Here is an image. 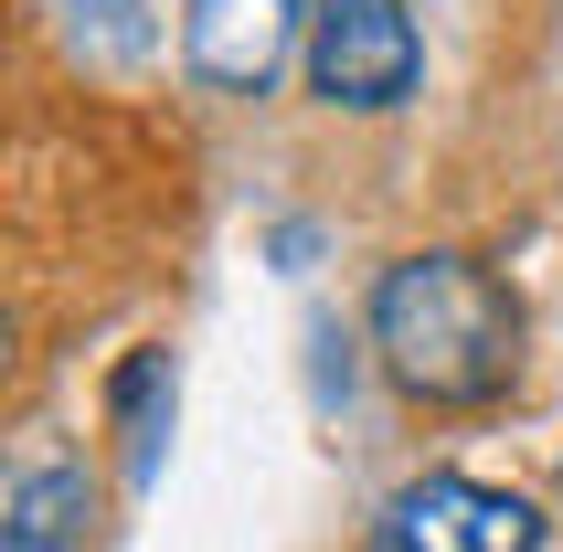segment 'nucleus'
Returning a JSON list of instances; mask_svg holds the SVG:
<instances>
[{
	"label": "nucleus",
	"instance_id": "f03ea898",
	"mask_svg": "<svg viewBox=\"0 0 563 552\" xmlns=\"http://www.w3.org/2000/svg\"><path fill=\"white\" fill-rule=\"evenodd\" d=\"M415 75H426V32H415L405 0H319L309 22V86L330 107H405Z\"/></svg>",
	"mask_w": 563,
	"mask_h": 552
},
{
	"label": "nucleus",
	"instance_id": "7ed1b4c3",
	"mask_svg": "<svg viewBox=\"0 0 563 552\" xmlns=\"http://www.w3.org/2000/svg\"><path fill=\"white\" fill-rule=\"evenodd\" d=\"M383 552H542V510L521 489H489V478L437 467V478L394 489V510H383Z\"/></svg>",
	"mask_w": 563,
	"mask_h": 552
},
{
	"label": "nucleus",
	"instance_id": "20e7f679",
	"mask_svg": "<svg viewBox=\"0 0 563 552\" xmlns=\"http://www.w3.org/2000/svg\"><path fill=\"white\" fill-rule=\"evenodd\" d=\"M298 22H319L309 0H191V22H181L191 75L223 86V96H266L287 43H298Z\"/></svg>",
	"mask_w": 563,
	"mask_h": 552
},
{
	"label": "nucleus",
	"instance_id": "f257e3e1",
	"mask_svg": "<svg viewBox=\"0 0 563 552\" xmlns=\"http://www.w3.org/2000/svg\"><path fill=\"white\" fill-rule=\"evenodd\" d=\"M373 351L415 404H489L521 372V308L478 255H405L373 287Z\"/></svg>",
	"mask_w": 563,
	"mask_h": 552
},
{
	"label": "nucleus",
	"instance_id": "423d86ee",
	"mask_svg": "<svg viewBox=\"0 0 563 552\" xmlns=\"http://www.w3.org/2000/svg\"><path fill=\"white\" fill-rule=\"evenodd\" d=\"M159 383H170V362H159V351H139V362H128V383H118V426H128V478H150V457H159Z\"/></svg>",
	"mask_w": 563,
	"mask_h": 552
},
{
	"label": "nucleus",
	"instance_id": "39448f33",
	"mask_svg": "<svg viewBox=\"0 0 563 552\" xmlns=\"http://www.w3.org/2000/svg\"><path fill=\"white\" fill-rule=\"evenodd\" d=\"M96 521V499L75 467H22V489H11V521H0V552H75Z\"/></svg>",
	"mask_w": 563,
	"mask_h": 552
}]
</instances>
